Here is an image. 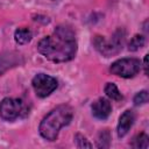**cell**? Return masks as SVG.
<instances>
[{"label":"cell","mask_w":149,"mask_h":149,"mask_svg":"<svg viewBox=\"0 0 149 149\" xmlns=\"http://www.w3.org/2000/svg\"><path fill=\"white\" fill-rule=\"evenodd\" d=\"M37 50L54 63L69 62L77 54L74 31L68 26H58L51 35L45 36L38 42Z\"/></svg>","instance_id":"cell-1"},{"label":"cell","mask_w":149,"mask_h":149,"mask_svg":"<svg viewBox=\"0 0 149 149\" xmlns=\"http://www.w3.org/2000/svg\"><path fill=\"white\" fill-rule=\"evenodd\" d=\"M73 116V109L69 105H59L50 111L41 121L38 130L43 139L55 141L61 128L68 126Z\"/></svg>","instance_id":"cell-2"},{"label":"cell","mask_w":149,"mask_h":149,"mask_svg":"<svg viewBox=\"0 0 149 149\" xmlns=\"http://www.w3.org/2000/svg\"><path fill=\"white\" fill-rule=\"evenodd\" d=\"M125 40H126V31L123 29H118L113 34L109 41H106L101 36H95L93 43L100 54H102L105 57H109L112 55L118 54L122 49Z\"/></svg>","instance_id":"cell-3"},{"label":"cell","mask_w":149,"mask_h":149,"mask_svg":"<svg viewBox=\"0 0 149 149\" xmlns=\"http://www.w3.org/2000/svg\"><path fill=\"white\" fill-rule=\"evenodd\" d=\"M28 113V107L21 99L5 98L0 102V118L5 121H14Z\"/></svg>","instance_id":"cell-4"},{"label":"cell","mask_w":149,"mask_h":149,"mask_svg":"<svg viewBox=\"0 0 149 149\" xmlns=\"http://www.w3.org/2000/svg\"><path fill=\"white\" fill-rule=\"evenodd\" d=\"M140 69L141 63L137 58H121L111 65L109 71L122 78H132L139 73Z\"/></svg>","instance_id":"cell-5"},{"label":"cell","mask_w":149,"mask_h":149,"mask_svg":"<svg viewBox=\"0 0 149 149\" xmlns=\"http://www.w3.org/2000/svg\"><path fill=\"white\" fill-rule=\"evenodd\" d=\"M33 88L37 97L45 98L57 88V79L45 73H37L31 80Z\"/></svg>","instance_id":"cell-6"},{"label":"cell","mask_w":149,"mask_h":149,"mask_svg":"<svg viewBox=\"0 0 149 149\" xmlns=\"http://www.w3.org/2000/svg\"><path fill=\"white\" fill-rule=\"evenodd\" d=\"M91 109H92V114L94 118L99 120H105L109 116L112 112V105L107 99L99 98L91 105Z\"/></svg>","instance_id":"cell-7"},{"label":"cell","mask_w":149,"mask_h":149,"mask_svg":"<svg viewBox=\"0 0 149 149\" xmlns=\"http://www.w3.org/2000/svg\"><path fill=\"white\" fill-rule=\"evenodd\" d=\"M134 121H135L134 112L130 111V109L125 111V112L121 114L120 119H119V123H118V128H116V130H118V136H119V137H123V136L129 132V129L132 128Z\"/></svg>","instance_id":"cell-8"},{"label":"cell","mask_w":149,"mask_h":149,"mask_svg":"<svg viewBox=\"0 0 149 149\" xmlns=\"http://www.w3.org/2000/svg\"><path fill=\"white\" fill-rule=\"evenodd\" d=\"M33 38V33L29 28H17L14 33V40L17 44H27Z\"/></svg>","instance_id":"cell-9"},{"label":"cell","mask_w":149,"mask_h":149,"mask_svg":"<svg viewBox=\"0 0 149 149\" xmlns=\"http://www.w3.org/2000/svg\"><path fill=\"white\" fill-rule=\"evenodd\" d=\"M12 54H13V52H10V54L8 52L7 55L1 56V58H0V74L3 72V66H5V65H6L5 70H7V69L9 68L8 64H10V66H15V65L17 64V59L20 58V55L15 54V56H12Z\"/></svg>","instance_id":"cell-10"},{"label":"cell","mask_w":149,"mask_h":149,"mask_svg":"<svg viewBox=\"0 0 149 149\" xmlns=\"http://www.w3.org/2000/svg\"><path fill=\"white\" fill-rule=\"evenodd\" d=\"M105 93L112 100H115V101L122 100V94L120 93V91L118 90V87H116V85L114 83H107L106 84V86H105Z\"/></svg>","instance_id":"cell-11"},{"label":"cell","mask_w":149,"mask_h":149,"mask_svg":"<svg viewBox=\"0 0 149 149\" xmlns=\"http://www.w3.org/2000/svg\"><path fill=\"white\" fill-rule=\"evenodd\" d=\"M111 144V133L108 129L100 130L97 137V147L98 148H108Z\"/></svg>","instance_id":"cell-12"},{"label":"cell","mask_w":149,"mask_h":149,"mask_svg":"<svg viewBox=\"0 0 149 149\" xmlns=\"http://www.w3.org/2000/svg\"><path fill=\"white\" fill-rule=\"evenodd\" d=\"M132 146L134 148H143V149H147L149 147V139H148V136L144 133H141V134H139V135H136L134 137Z\"/></svg>","instance_id":"cell-13"},{"label":"cell","mask_w":149,"mask_h":149,"mask_svg":"<svg viewBox=\"0 0 149 149\" xmlns=\"http://www.w3.org/2000/svg\"><path fill=\"white\" fill-rule=\"evenodd\" d=\"M144 42H146V40L142 35H135L134 37H132V40L128 43V50L136 51L144 45Z\"/></svg>","instance_id":"cell-14"},{"label":"cell","mask_w":149,"mask_h":149,"mask_svg":"<svg viewBox=\"0 0 149 149\" xmlns=\"http://www.w3.org/2000/svg\"><path fill=\"white\" fill-rule=\"evenodd\" d=\"M148 92L146 90L136 93V95L134 97V105L135 106H140V105H144L146 102H148Z\"/></svg>","instance_id":"cell-15"},{"label":"cell","mask_w":149,"mask_h":149,"mask_svg":"<svg viewBox=\"0 0 149 149\" xmlns=\"http://www.w3.org/2000/svg\"><path fill=\"white\" fill-rule=\"evenodd\" d=\"M74 142L76 146L78 148H92V144L86 140L85 136H83L81 134H76L74 136Z\"/></svg>","instance_id":"cell-16"},{"label":"cell","mask_w":149,"mask_h":149,"mask_svg":"<svg viewBox=\"0 0 149 149\" xmlns=\"http://www.w3.org/2000/svg\"><path fill=\"white\" fill-rule=\"evenodd\" d=\"M147 61H148V55L144 56V61H143V66H144V73L148 74V64H147Z\"/></svg>","instance_id":"cell-17"}]
</instances>
